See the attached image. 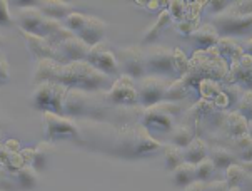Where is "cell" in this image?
I'll use <instances>...</instances> for the list:
<instances>
[{
	"instance_id": "obj_1",
	"label": "cell",
	"mask_w": 252,
	"mask_h": 191,
	"mask_svg": "<svg viewBox=\"0 0 252 191\" xmlns=\"http://www.w3.org/2000/svg\"><path fill=\"white\" fill-rule=\"evenodd\" d=\"M52 82L62 84L69 89H82V91H97L110 82L109 76L94 69L85 61H77L69 64H59Z\"/></svg>"
},
{
	"instance_id": "obj_2",
	"label": "cell",
	"mask_w": 252,
	"mask_h": 191,
	"mask_svg": "<svg viewBox=\"0 0 252 191\" xmlns=\"http://www.w3.org/2000/svg\"><path fill=\"white\" fill-rule=\"evenodd\" d=\"M117 144L119 146L115 148L117 154L135 156V158L151 156L162 148V144L142 124L124 129L122 134L119 136Z\"/></svg>"
},
{
	"instance_id": "obj_3",
	"label": "cell",
	"mask_w": 252,
	"mask_h": 191,
	"mask_svg": "<svg viewBox=\"0 0 252 191\" xmlns=\"http://www.w3.org/2000/svg\"><path fill=\"white\" fill-rule=\"evenodd\" d=\"M217 34L229 36H244L251 32L252 15H251V2L242 3H229L225 10L216 15L214 24Z\"/></svg>"
},
{
	"instance_id": "obj_4",
	"label": "cell",
	"mask_w": 252,
	"mask_h": 191,
	"mask_svg": "<svg viewBox=\"0 0 252 191\" xmlns=\"http://www.w3.org/2000/svg\"><path fill=\"white\" fill-rule=\"evenodd\" d=\"M181 113V106L177 103H160L145 108L140 116V122L151 134L154 133H170L176 126V117Z\"/></svg>"
},
{
	"instance_id": "obj_5",
	"label": "cell",
	"mask_w": 252,
	"mask_h": 191,
	"mask_svg": "<svg viewBox=\"0 0 252 191\" xmlns=\"http://www.w3.org/2000/svg\"><path fill=\"white\" fill-rule=\"evenodd\" d=\"M67 87L57 82H40L33 92V106L40 111L62 114V104Z\"/></svg>"
},
{
	"instance_id": "obj_6",
	"label": "cell",
	"mask_w": 252,
	"mask_h": 191,
	"mask_svg": "<svg viewBox=\"0 0 252 191\" xmlns=\"http://www.w3.org/2000/svg\"><path fill=\"white\" fill-rule=\"evenodd\" d=\"M44 129L47 141H62V139H77L79 131L67 117H62L59 114L44 113Z\"/></svg>"
},
{
	"instance_id": "obj_7",
	"label": "cell",
	"mask_w": 252,
	"mask_h": 191,
	"mask_svg": "<svg viewBox=\"0 0 252 191\" xmlns=\"http://www.w3.org/2000/svg\"><path fill=\"white\" fill-rule=\"evenodd\" d=\"M99 108V99H92L89 91L82 89H67L63 97L62 113L67 116H79V114L94 113Z\"/></svg>"
},
{
	"instance_id": "obj_8",
	"label": "cell",
	"mask_w": 252,
	"mask_h": 191,
	"mask_svg": "<svg viewBox=\"0 0 252 191\" xmlns=\"http://www.w3.org/2000/svg\"><path fill=\"white\" fill-rule=\"evenodd\" d=\"M169 80L157 77V76H147L142 77L140 82L137 84V96L139 103L144 108H151V106L164 101V94L169 87Z\"/></svg>"
},
{
	"instance_id": "obj_9",
	"label": "cell",
	"mask_w": 252,
	"mask_h": 191,
	"mask_svg": "<svg viewBox=\"0 0 252 191\" xmlns=\"http://www.w3.org/2000/svg\"><path fill=\"white\" fill-rule=\"evenodd\" d=\"M144 64L145 71L157 72V74H169L174 71L172 61V49L165 45H151L144 52Z\"/></svg>"
},
{
	"instance_id": "obj_10",
	"label": "cell",
	"mask_w": 252,
	"mask_h": 191,
	"mask_svg": "<svg viewBox=\"0 0 252 191\" xmlns=\"http://www.w3.org/2000/svg\"><path fill=\"white\" fill-rule=\"evenodd\" d=\"M109 101H112L114 104H122V106H132L139 103L137 96V87L134 84V79L130 76L124 74L121 79H117L112 84L110 91L105 94Z\"/></svg>"
},
{
	"instance_id": "obj_11",
	"label": "cell",
	"mask_w": 252,
	"mask_h": 191,
	"mask_svg": "<svg viewBox=\"0 0 252 191\" xmlns=\"http://www.w3.org/2000/svg\"><path fill=\"white\" fill-rule=\"evenodd\" d=\"M85 62L91 64L94 69L104 72V74H117L119 71V61L117 57L114 56L110 50H107L104 44H95L89 49V54H87V59Z\"/></svg>"
},
{
	"instance_id": "obj_12",
	"label": "cell",
	"mask_w": 252,
	"mask_h": 191,
	"mask_svg": "<svg viewBox=\"0 0 252 191\" xmlns=\"http://www.w3.org/2000/svg\"><path fill=\"white\" fill-rule=\"evenodd\" d=\"M89 45L84 40H80L79 37H69V39L62 40L61 44L55 45V52H57V61L59 64L65 62H77V61H85L89 54Z\"/></svg>"
},
{
	"instance_id": "obj_13",
	"label": "cell",
	"mask_w": 252,
	"mask_h": 191,
	"mask_svg": "<svg viewBox=\"0 0 252 191\" xmlns=\"http://www.w3.org/2000/svg\"><path fill=\"white\" fill-rule=\"evenodd\" d=\"M222 82L237 84V86H247L252 84V57L251 54H244L241 59L229 64V71Z\"/></svg>"
},
{
	"instance_id": "obj_14",
	"label": "cell",
	"mask_w": 252,
	"mask_h": 191,
	"mask_svg": "<svg viewBox=\"0 0 252 191\" xmlns=\"http://www.w3.org/2000/svg\"><path fill=\"white\" fill-rule=\"evenodd\" d=\"M119 66L124 67L127 76L130 77H140L145 72V64H144V50L140 47H127L122 49L119 52Z\"/></svg>"
},
{
	"instance_id": "obj_15",
	"label": "cell",
	"mask_w": 252,
	"mask_h": 191,
	"mask_svg": "<svg viewBox=\"0 0 252 191\" xmlns=\"http://www.w3.org/2000/svg\"><path fill=\"white\" fill-rule=\"evenodd\" d=\"M249 126H251V121H247L246 117L237 111H229V113L220 114L219 127H222L232 139L236 138V136L249 133Z\"/></svg>"
},
{
	"instance_id": "obj_16",
	"label": "cell",
	"mask_w": 252,
	"mask_h": 191,
	"mask_svg": "<svg viewBox=\"0 0 252 191\" xmlns=\"http://www.w3.org/2000/svg\"><path fill=\"white\" fill-rule=\"evenodd\" d=\"M22 36H24V39L27 40V45H29V49H31V52L37 59H54V61L57 59L55 47L47 39H44V37L33 36V34L24 32V31H22Z\"/></svg>"
},
{
	"instance_id": "obj_17",
	"label": "cell",
	"mask_w": 252,
	"mask_h": 191,
	"mask_svg": "<svg viewBox=\"0 0 252 191\" xmlns=\"http://www.w3.org/2000/svg\"><path fill=\"white\" fill-rule=\"evenodd\" d=\"M104 32H105V24L102 22L100 19H97V17H87L84 27L80 29V32H79L80 34L79 39L84 40L89 47H92V45L99 44Z\"/></svg>"
},
{
	"instance_id": "obj_18",
	"label": "cell",
	"mask_w": 252,
	"mask_h": 191,
	"mask_svg": "<svg viewBox=\"0 0 252 191\" xmlns=\"http://www.w3.org/2000/svg\"><path fill=\"white\" fill-rule=\"evenodd\" d=\"M219 34H217L216 27L212 24H204L202 27H197L190 34V39L197 45V50H206L209 47H214L219 40Z\"/></svg>"
},
{
	"instance_id": "obj_19",
	"label": "cell",
	"mask_w": 252,
	"mask_h": 191,
	"mask_svg": "<svg viewBox=\"0 0 252 191\" xmlns=\"http://www.w3.org/2000/svg\"><path fill=\"white\" fill-rule=\"evenodd\" d=\"M216 49L219 52L220 59H224L225 62L230 64L237 59H241L244 56V49H242L241 44H237L236 40H232L230 37H219L216 44Z\"/></svg>"
},
{
	"instance_id": "obj_20",
	"label": "cell",
	"mask_w": 252,
	"mask_h": 191,
	"mask_svg": "<svg viewBox=\"0 0 252 191\" xmlns=\"http://www.w3.org/2000/svg\"><path fill=\"white\" fill-rule=\"evenodd\" d=\"M209 154V150H207V143L204 141L202 138H194L192 141L186 146V151L182 153L184 156V161L190 164H195L199 163L200 159L207 158Z\"/></svg>"
},
{
	"instance_id": "obj_21",
	"label": "cell",
	"mask_w": 252,
	"mask_h": 191,
	"mask_svg": "<svg viewBox=\"0 0 252 191\" xmlns=\"http://www.w3.org/2000/svg\"><path fill=\"white\" fill-rule=\"evenodd\" d=\"M170 24H172V17H170L169 10H162L159 17H157L156 24H154L149 31H145L144 42H154L156 39H159V36L169 27Z\"/></svg>"
},
{
	"instance_id": "obj_22",
	"label": "cell",
	"mask_w": 252,
	"mask_h": 191,
	"mask_svg": "<svg viewBox=\"0 0 252 191\" xmlns=\"http://www.w3.org/2000/svg\"><path fill=\"white\" fill-rule=\"evenodd\" d=\"M211 161L214 163V168L225 169L227 166H230V164L236 163V154L230 150H227V148L216 146V148H212Z\"/></svg>"
},
{
	"instance_id": "obj_23",
	"label": "cell",
	"mask_w": 252,
	"mask_h": 191,
	"mask_svg": "<svg viewBox=\"0 0 252 191\" xmlns=\"http://www.w3.org/2000/svg\"><path fill=\"white\" fill-rule=\"evenodd\" d=\"M195 136L192 133V129L187 124H177L174 126V129L170 131V139H172V146H177V148H186Z\"/></svg>"
},
{
	"instance_id": "obj_24",
	"label": "cell",
	"mask_w": 252,
	"mask_h": 191,
	"mask_svg": "<svg viewBox=\"0 0 252 191\" xmlns=\"http://www.w3.org/2000/svg\"><path fill=\"white\" fill-rule=\"evenodd\" d=\"M194 180H195L194 164L184 161V163H181L176 169H174V183H176L177 186H181V188L192 183Z\"/></svg>"
},
{
	"instance_id": "obj_25",
	"label": "cell",
	"mask_w": 252,
	"mask_h": 191,
	"mask_svg": "<svg viewBox=\"0 0 252 191\" xmlns=\"http://www.w3.org/2000/svg\"><path fill=\"white\" fill-rule=\"evenodd\" d=\"M72 7L69 3L65 2H45L44 5H42V12L49 17V19H62V17H67L70 14Z\"/></svg>"
},
{
	"instance_id": "obj_26",
	"label": "cell",
	"mask_w": 252,
	"mask_h": 191,
	"mask_svg": "<svg viewBox=\"0 0 252 191\" xmlns=\"http://www.w3.org/2000/svg\"><path fill=\"white\" fill-rule=\"evenodd\" d=\"M162 150H164L165 166H167L170 171H174L179 164L184 163V156H182L181 148L172 146V144H162Z\"/></svg>"
},
{
	"instance_id": "obj_27",
	"label": "cell",
	"mask_w": 252,
	"mask_h": 191,
	"mask_svg": "<svg viewBox=\"0 0 252 191\" xmlns=\"http://www.w3.org/2000/svg\"><path fill=\"white\" fill-rule=\"evenodd\" d=\"M220 82H216V80L211 79H204L199 82L197 87V94L202 97V99H209V101H214L217 94L220 92Z\"/></svg>"
},
{
	"instance_id": "obj_28",
	"label": "cell",
	"mask_w": 252,
	"mask_h": 191,
	"mask_svg": "<svg viewBox=\"0 0 252 191\" xmlns=\"http://www.w3.org/2000/svg\"><path fill=\"white\" fill-rule=\"evenodd\" d=\"M246 178V171L242 168V164H230V166L225 168V183L227 186H241V183Z\"/></svg>"
},
{
	"instance_id": "obj_29",
	"label": "cell",
	"mask_w": 252,
	"mask_h": 191,
	"mask_svg": "<svg viewBox=\"0 0 252 191\" xmlns=\"http://www.w3.org/2000/svg\"><path fill=\"white\" fill-rule=\"evenodd\" d=\"M186 96H187V89L182 84V80L179 79L169 84L167 91L164 94V101H167V103H177V101L184 99Z\"/></svg>"
},
{
	"instance_id": "obj_30",
	"label": "cell",
	"mask_w": 252,
	"mask_h": 191,
	"mask_svg": "<svg viewBox=\"0 0 252 191\" xmlns=\"http://www.w3.org/2000/svg\"><path fill=\"white\" fill-rule=\"evenodd\" d=\"M214 163L211 161V158H204V159H200L199 163H195L194 164V175H195V180H199V181H206L209 180L212 175H214Z\"/></svg>"
},
{
	"instance_id": "obj_31",
	"label": "cell",
	"mask_w": 252,
	"mask_h": 191,
	"mask_svg": "<svg viewBox=\"0 0 252 191\" xmlns=\"http://www.w3.org/2000/svg\"><path fill=\"white\" fill-rule=\"evenodd\" d=\"M50 151H52V146L49 143H40L38 146L33 150V159H32V164L35 169H42L45 168L47 164V158H49Z\"/></svg>"
},
{
	"instance_id": "obj_32",
	"label": "cell",
	"mask_w": 252,
	"mask_h": 191,
	"mask_svg": "<svg viewBox=\"0 0 252 191\" xmlns=\"http://www.w3.org/2000/svg\"><path fill=\"white\" fill-rule=\"evenodd\" d=\"M189 8H190V2H182V0H176V2H169V14L170 17H174V19L179 22H182L184 19H186V15L189 14Z\"/></svg>"
},
{
	"instance_id": "obj_33",
	"label": "cell",
	"mask_w": 252,
	"mask_h": 191,
	"mask_svg": "<svg viewBox=\"0 0 252 191\" xmlns=\"http://www.w3.org/2000/svg\"><path fill=\"white\" fill-rule=\"evenodd\" d=\"M234 144L237 146V150L241 151V156L244 158L247 163L251 161V150H252V139L249 133H244L241 136L234 138Z\"/></svg>"
},
{
	"instance_id": "obj_34",
	"label": "cell",
	"mask_w": 252,
	"mask_h": 191,
	"mask_svg": "<svg viewBox=\"0 0 252 191\" xmlns=\"http://www.w3.org/2000/svg\"><path fill=\"white\" fill-rule=\"evenodd\" d=\"M17 180L24 188H31L32 185H35V169L31 166H22L17 169Z\"/></svg>"
},
{
	"instance_id": "obj_35",
	"label": "cell",
	"mask_w": 252,
	"mask_h": 191,
	"mask_svg": "<svg viewBox=\"0 0 252 191\" xmlns=\"http://www.w3.org/2000/svg\"><path fill=\"white\" fill-rule=\"evenodd\" d=\"M172 61H174V71H177L179 74H186L189 71V59L181 49H174L172 50Z\"/></svg>"
},
{
	"instance_id": "obj_36",
	"label": "cell",
	"mask_w": 252,
	"mask_h": 191,
	"mask_svg": "<svg viewBox=\"0 0 252 191\" xmlns=\"http://www.w3.org/2000/svg\"><path fill=\"white\" fill-rule=\"evenodd\" d=\"M251 103H252V94H251L249 89H247L244 94H242L241 99H239V103H237V113H241L247 121H251V113H252Z\"/></svg>"
},
{
	"instance_id": "obj_37",
	"label": "cell",
	"mask_w": 252,
	"mask_h": 191,
	"mask_svg": "<svg viewBox=\"0 0 252 191\" xmlns=\"http://www.w3.org/2000/svg\"><path fill=\"white\" fill-rule=\"evenodd\" d=\"M65 19H67V27H69L70 31L80 32V29H82L84 24H85V19H87V15L79 14V12H70V14L65 17Z\"/></svg>"
},
{
	"instance_id": "obj_38",
	"label": "cell",
	"mask_w": 252,
	"mask_h": 191,
	"mask_svg": "<svg viewBox=\"0 0 252 191\" xmlns=\"http://www.w3.org/2000/svg\"><path fill=\"white\" fill-rule=\"evenodd\" d=\"M229 186L224 180H214V181H207L204 183L202 191H227Z\"/></svg>"
},
{
	"instance_id": "obj_39",
	"label": "cell",
	"mask_w": 252,
	"mask_h": 191,
	"mask_svg": "<svg viewBox=\"0 0 252 191\" xmlns=\"http://www.w3.org/2000/svg\"><path fill=\"white\" fill-rule=\"evenodd\" d=\"M12 22L10 15H8V7H7V2H0V25H8Z\"/></svg>"
},
{
	"instance_id": "obj_40",
	"label": "cell",
	"mask_w": 252,
	"mask_h": 191,
	"mask_svg": "<svg viewBox=\"0 0 252 191\" xmlns=\"http://www.w3.org/2000/svg\"><path fill=\"white\" fill-rule=\"evenodd\" d=\"M10 76V67H8V62L3 57H0V84H3Z\"/></svg>"
},
{
	"instance_id": "obj_41",
	"label": "cell",
	"mask_w": 252,
	"mask_h": 191,
	"mask_svg": "<svg viewBox=\"0 0 252 191\" xmlns=\"http://www.w3.org/2000/svg\"><path fill=\"white\" fill-rule=\"evenodd\" d=\"M204 183H206V181L195 180V181H192V183H189L187 186H184V191H202L204 190Z\"/></svg>"
},
{
	"instance_id": "obj_42",
	"label": "cell",
	"mask_w": 252,
	"mask_h": 191,
	"mask_svg": "<svg viewBox=\"0 0 252 191\" xmlns=\"http://www.w3.org/2000/svg\"><path fill=\"white\" fill-rule=\"evenodd\" d=\"M227 7H229V2H225V0L224 2H211V8L214 12H217V14H220V12L225 10Z\"/></svg>"
},
{
	"instance_id": "obj_43",
	"label": "cell",
	"mask_w": 252,
	"mask_h": 191,
	"mask_svg": "<svg viewBox=\"0 0 252 191\" xmlns=\"http://www.w3.org/2000/svg\"><path fill=\"white\" fill-rule=\"evenodd\" d=\"M160 5H162V2H147V7H149V10H157V8H160Z\"/></svg>"
},
{
	"instance_id": "obj_44",
	"label": "cell",
	"mask_w": 252,
	"mask_h": 191,
	"mask_svg": "<svg viewBox=\"0 0 252 191\" xmlns=\"http://www.w3.org/2000/svg\"><path fill=\"white\" fill-rule=\"evenodd\" d=\"M227 191H241V186H229Z\"/></svg>"
},
{
	"instance_id": "obj_45",
	"label": "cell",
	"mask_w": 252,
	"mask_h": 191,
	"mask_svg": "<svg viewBox=\"0 0 252 191\" xmlns=\"http://www.w3.org/2000/svg\"><path fill=\"white\" fill-rule=\"evenodd\" d=\"M0 139H2V134H0Z\"/></svg>"
}]
</instances>
